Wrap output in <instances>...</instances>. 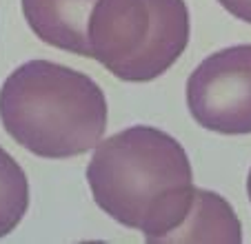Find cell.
I'll list each match as a JSON object with an SVG mask.
<instances>
[{
	"instance_id": "obj_4",
	"label": "cell",
	"mask_w": 251,
	"mask_h": 244,
	"mask_svg": "<svg viewBox=\"0 0 251 244\" xmlns=\"http://www.w3.org/2000/svg\"><path fill=\"white\" fill-rule=\"evenodd\" d=\"M187 104L209 131L251 133V45L204 58L187 80Z\"/></svg>"
},
{
	"instance_id": "obj_2",
	"label": "cell",
	"mask_w": 251,
	"mask_h": 244,
	"mask_svg": "<svg viewBox=\"0 0 251 244\" xmlns=\"http://www.w3.org/2000/svg\"><path fill=\"white\" fill-rule=\"evenodd\" d=\"M0 122L33 155L65 160L87 153L107 129V100L87 73L49 60L11 71L0 89Z\"/></svg>"
},
{
	"instance_id": "obj_6",
	"label": "cell",
	"mask_w": 251,
	"mask_h": 244,
	"mask_svg": "<svg viewBox=\"0 0 251 244\" xmlns=\"http://www.w3.org/2000/svg\"><path fill=\"white\" fill-rule=\"evenodd\" d=\"M174 242L238 244L242 242V226L236 211L223 195L194 187L185 216L160 240V244Z\"/></svg>"
},
{
	"instance_id": "obj_9",
	"label": "cell",
	"mask_w": 251,
	"mask_h": 244,
	"mask_svg": "<svg viewBox=\"0 0 251 244\" xmlns=\"http://www.w3.org/2000/svg\"><path fill=\"white\" fill-rule=\"evenodd\" d=\"M247 193H249V200H251V171H249V178H247Z\"/></svg>"
},
{
	"instance_id": "obj_8",
	"label": "cell",
	"mask_w": 251,
	"mask_h": 244,
	"mask_svg": "<svg viewBox=\"0 0 251 244\" xmlns=\"http://www.w3.org/2000/svg\"><path fill=\"white\" fill-rule=\"evenodd\" d=\"M218 2L238 20L251 24V0H218Z\"/></svg>"
},
{
	"instance_id": "obj_1",
	"label": "cell",
	"mask_w": 251,
	"mask_h": 244,
	"mask_svg": "<svg viewBox=\"0 0 251 244\" xmlns=\"http://www.w3.org/2000/svg\"><path fill=\"white\" fill-rule=\"evenodd\" d=\"M87 182L96 204L116 222L160 242L194 195L187 151L156 127H129L94 146Z\"/></svg>"
},
{
	"instance_id": "obj_3",
	"label": "cell",
	"mask_w": 251,
	"mask_h": 244,
	"mask_svg": "<svg viewBox=\"0 0 251 244\" xmlns=\"http://www.w3.org/2000/svg\"><path fill=\"white\" fill-rule=\"evenodd\" d=\"M91 58L127 82L162 75L189 45L185 0H98L89 18Z\"/></svg>"
},
{
	"instance_id": "obj_5",
	"label": "cell",
	"mask_w": 251,
	"mask_h": 244,
	"mask_svg": "<svg viewBox=\"0 0 251 244\" xmlns=\"http://www.w3.org/2000/svg\"><path fill=\"white\" fill-rule=\"evenodd\" d=\"M98 0H23L29 29L62 51L89 56V18Z\"/></svg>"
},
{
	"instance_id": "obj_7",
	"label": "cell",
	"mask_w": 251,
	"mask_h": 244,
	"mask_svg": "<svg viewBox=\"0 0 251 244\" xmlns=\"http://www.w3.org/2000/svg\"><path fill=\"white\" fill-rule=\"evenodd\" d=\"M29 207V182L23 167L0 146V238L9 235Z\"/></svg>"
}]
</instances>
